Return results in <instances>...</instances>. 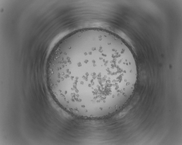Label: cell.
I'll use <instances>...</instances> for the list:
<instances>
[{"label": "cell", "mask_w": 182, "mask_h": 145, "mask_svg": "<svg viewBox=\"0 0 182 145\" xmlns=\"http://www.w3.org/2000/svg\"><path fill=\"white\" fill-rule=\"evenodd\" d=\"M54 73L61 106L84 115L116 108L125 101L138 75L128 46L113 35L77 37Z\"/></svg>", "instance_id": "6da1fadb"}]
</instances>
